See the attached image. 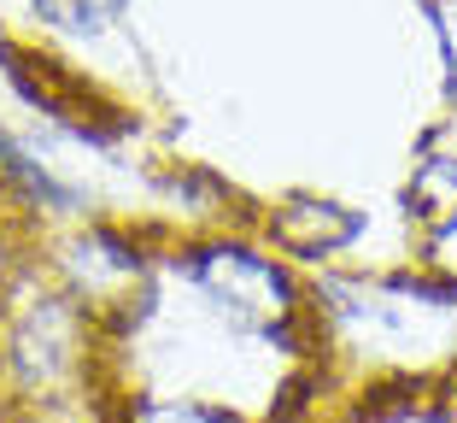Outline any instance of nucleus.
Here are the masks:
<instances>
[{
	"mask_svg": "<svg viewBox=\"0 0 457 423\" xmlns=\"http://www.w3.org/2000/svg\"><path fill=\"white\" fill-rule=\"evenodd\" d=\"M123 423H228L212 400H135Z\"/></svg>",
	"mask_w": 457,
	"mask_h": 423,
	"instance_id": "obj_7",
	"label": "nucleus"
},
{
	"mask_svg": "<svg viewBox=\"0 0 457 423\" xmlns=\"http://www.w3.org/2000/svg\"><path fill=\"white\" fill-rule=\"evenodd\" d=\"M404 218L422 241L457 235V118L434 123L417 148V165L404 177Z\"/></svg>",
	"mask_w": 457,
	"mask_h": 423,
	"instance_id": "obj_5",
	"label": "nucleus"
},
{
	"mask_svg": "<svg viewBox=\"0 0 457 423\" xmlns=\"http://www.w3.org/2000/svg\"><path fill=\"white\" fill-rule=\"evenodd\" d=\"M95 324L100 317L59 288L54 276H41V288L12 312V329H6V359L24 376L29 388H59L65 376H77L88 365V347H95Z\"/></svg>",
	"mask_w": 457,
	"mask_h": 423,
	"instance_id": "obj_3",
	"label": "nucleus"
},
{
	"mask_svg": "<svg viewBox=\"0 0 457 423\" xmlns=\"http://www.w3.org/2000/svg\"><path fill=\"white\" fill-rule=\"evenodd\" d=\"M123 6H129V0H24V13L36 18L41 30H54V36H65V41L106 36L123 18Z\"/></svg>",
	"mask_w": 457,
	"mask_h": 423,
	"instance_id": "obj_6",
	"label": "nucleus"
},
{
	"mask_svg": "<svg viewBox=\"0 0 457 423\" xmlns=\"http://www.w3.org/2000/svg\"><path fill=\"white\" fill-rule=\"evenodd\" d=\"M164 271L182 283L188 312L235 342H287L311 317V288L258 230L212 224L176 247Z\"/></svg>",
	"mask_w": 457,
	"mask_h": 423,
	"instance_id": "obj_1",
	"label": "nucleus"
},
{
	"mask_svg": "<svg viewBox=\"0 0 457 423\" xmlns=\"http://www.w3.org/2000/svg\"><path fill=\"white\" fill-rule=\"evenodd\" d=\"M253 230L264 235L287 265H340L358 253V241L370 235V218H363L352 200L323 189H294L264 200V212L253 218Z\"/></svg>",
	"mask_w": 457,
	"mask_h": 423,
	"instance_id": "obj_4",
	"label": "nucleus"
},
{
	"mask_svg": "<svg viewBox=\"0 0 457 423\" xmlns=\"http://www.w3.org/2000/svg\"><path fill=\"white\" fill-rule=\"evenodd\" d=\"M47 271H54L59 288H71L95 317L112 312H135L141 294H147L153 271L159 265L147 259V247L135 241L129 230L106 218H77V224H59L47 230Z\"/></svg>",
	"mask_w": 457,
	"mask_h": 423,
	"instance_id": "obj_2",
	"label": "nucleus"
},
{
	"mask_svg": "<svg viewBox=\"0 0 457 423\" xmlns=\"http://www.w3.org/2000/svg\"><path fill=\"white\" fill-rule=\"evenodd\" d=\"M428 18H434V41H440V59H445V89H452V106H457V0H428Z\"/></svg>",
	"mask_w": 457,
	"mask_h": 423,
	"instance_id": "obj_8",
	"label": "nucleus"
}]
</instances>
